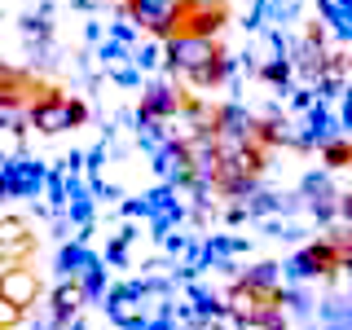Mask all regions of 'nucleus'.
<instances>
[{"label": "nucleus", "instance_id": "3", "mask_svg": "<svg viewBox=\"0 0 352 330\" xmlns=\"http://www.w3.org/2000/svg\"><path fill=\"white\" fill-rule=\"evenodd\" d=\"M119 9L132 18V27H146L150 36L168 40L176 31L181 14L190 9V0H119Z\"/></svg>", "mask_w": 352, "mask_h": 330}, {"label": "nucleus", "instance_id": "12", "mask_svg": "<svg viewBox=\"0 0 352 330\" xmlns=\"http://www.w3.org/2000/svg\"><path fill=\"white\" fill-rule=\"evenodd\" d=\"M18 322H22V308L9 304V300H0V330H14Z\"/></svg>", "mask_w": 352, "mask_h": 330}, {"label": "nucleus", "instance_id": "11", "mask_svg": "<svg viewBox=\"0 0 352 330\" xmlns=\"http://www.w3.org/2000/svg\"><path fill=\"white\" fill-rule=\"evenodd\" d=\"M326 163H330V168H352V141H330V146H326Z\"/></svg>", "mask_w": 352, "mask_h": 330}, {"label": "nucleus", "instance_id": "4", "mask_svg": "<svg viewBox=\"0 0 352 330\" xmlns=\"http://www.w3.org/2000/svg\"><path fill=\"white\" fill-rule=\"evenodd\" d=\"M229 300H234V308L247 317V322H269V317H278L282 295H278V286H273L269 278H247Z\"/></svg>", "mask_w": 352, "mask_h": 330}, {"label": "nucleus", "instance_id": "7", "mask_svg": "<svg viewBox=\"0 0 352 330\" xmlns=\"http://www.w3.org/2000/svg\"><path fill=\"white\" fill-rule=\"evenodd\" d=\"M31 247H36V238H31V229L18 216L0 220V264H22L31 256Z\"/></svg>", "mask_w": 352, "mask_h": 330}, {"label": "nucleus", "instance_id": "6", "mask_svg": "<svg viewBox=\"0 0 352 330\" xmlns=\"http://www.w3.org/2000/svg\"><path fill=\"white\" fill-rule=\"evenodd\" d=\"M181 106H185V93H181V88H172V84H150L146 97H141V119L163 124V119L181 115Z\"/></svg>", "mask_w": 352, "mask_h": 330}, {"label": "nucleus", "instance_id": "5", "mask_svg": "<svg viewBox=\"0 0 352 330\" xmlns=\"http://www.w3.org/2000/svg\"><path fill=\"white\" fill-rule=\"evenodd\" d=\"M0 300L18 304L22 313H27V308L40 300V278H36V269H27V264H0Z\"/></svg>", "mask_w": 352, "mask_h": 330}, {"label": "nucleus", "instance_id": "9", "mask_svg": "<svg viewBox=\"0 0 352 330\" xmlns=\"http://www.w3.org/2000/svg\"><path fill=\"white\" fill-rule=\"evenodd\" d=\"M80 304H84L80 282H62V286H58V295H53V326L62 330L75 313H80Z\"/></svg>", "mask_w": 352, "mask_h": 330}, {"label": "nucleus", "instance_id": "14", "mask_svg": "<svg viewBox=\"0 0 352 330\" xmlns=\"http://www.w3.org/2000/svg\"><path fill=\"white\" fill-rule=\"evenodd\" d=\"M348 220H352V203H348Z\"/></svg>", "mask_w": 352, "mask_h": 330}, {"label": "nucleus", "instance_id": "13", "mask_svg": "<svg viewBox=\"0 0 352 330\" xmlns=\"http://www.w3.org/2000/svg\"><path fill=\"white\" fill-rule=\"evenodd\" d=\"M22 31H27V36H44V31H49V27H44V18H22Z\"/></svg>", "mask_w": 352, "mask_h": 330}, {"label": "nucleus", "instance_id": "10", "mask_svg": "<svg viewBox=\"0 0 352 330\" xmlns=\"http://www.w3.org/2000/svg\"><path fill=\"white\" fill-rule=\"evenodd\" d=\"M27 115H31V102H18V97L0 102V128H5V132H22V128H31V124H27Z\"/></svg>", "mask_w": 352, "mask_h": 330}, {"label": "nucleus", "instance_id": "2", "mask_svg": "<svg viewBox=\"0 0 352 330\" xmlns=\"http://www.w3.org/2000/svg\"><path fill=\"white\" fill-rule=\"evenodd\" d=\"M88 119V106L80 102V97H66L58 93V88H49L44 84L36 97H31V115H27V124L36 128V132H66V128H80Z\"/></svg>", "mask_w": 352, "mask_h": 330}, {"label": "nucleus", "instance_id": "1", "mask_svg": "<svg viewBox=\"0 0 352 330\" xmlns=\"http://www.w3.org/2000/svg\"><path fill=\"white\" fill-rule=\"evenodd\" d=\"M168 44V66L181 80H190L194 88H216L225 84L229 75V53L220 36H207V40H194V36H181V40H163Z\"/></svg>", "mask_w": 352, "mask_h": 330}, {"label": "nucleus", "instance_id": "8", "mask_svg": "<svg viewBox=\"0 0 352 330\" xmlns=\"http://www.w3.org/2000/svg\"><path fill=\"white\" fill-rule=\"evenodd\" d=\"M348 256H352L348 238H326V242H317V247L304 251V269L308 273H335V269L348 264Z\"/></svg>", "mask_w": 352, "mask_h": 330}]
</instances>
